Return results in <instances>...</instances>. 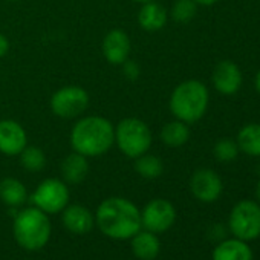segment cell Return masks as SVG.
<instances>
[{
    "instance_id": "6da1fadb",
    "label": "cell",
    "mask_w": 260,
    "mask_h": 260,
    "mask_svg": "<svg viewBox=\"0 0 260 260\" xmlns=\"http://www.w3.org/2000/svg\"><path fill=\"white\" fill-rule=\"evenodd\" d=\"M95 223L110 239H132L141 230V211L128 199L118 196L109 198L98 205Z\"/></svg>"
},
{
    "instance_id": "7a4b0ae2",
    "label": "cell",
    "mask_w": 260,
    "mask_h": 260,
    "mask_svg": "<svg viewBox=\"0 0 260 260\" xmlns=\"http://www.w3.org/2000/svg\"><path fill=\"white\" fill-rule=\"evenodd\" d=\"M115 143V128L103 116H86L80 119L71 132V146L74 152L92 158L104 155Z\"/></svg>"
},
{
    "instance_id": "3957f363",
    "label": "cell",
    "mask_w": 260,
    "mask_h": 260,
    "mask_svg": "<svg viewBox=\"0 0 260 260\" xmlns=\"http://www.w3.org/2000/svg\"><path fill=\"white\" fill-rule=\"evenodd\" d=\"M51 220L46 213L37 207H29L16 214L13 234L17 243L26 251L42 249L51 237Z\"/></svg>"
},
{
    "instance_id": "277c9868",
    "label": "cell",
    "mask_w": 260,
    "mask_h": 260,
    "mask_svg": "<svg viewBox=\"0 0 260 260\" xmlns=\"http://www.w3.org/2000/svg\"><path fill=\"white\" fill-rule=\"evenodd\" d=\"M208 89L198 80H187L175 87L170 96L172 113L185 124L199 121L208 107Z\"/></svg>"
},
{
    "instance_id": "5b68a950",
    "label": "cell",
    "mask_w": 260,
    "mask_h": 260,
    "mask_svg": "<svg viewBox=\"0 0 260 260\" xmlns=\"http://www.w3.org/2000/svg\"><path fill=\"white\" fill-rule=\"evenodd\" d=\"M115 143L127 158H138L149 152L152 146V132L149 125L138 118H125L116 124Z\"/></svg>"
},
{
    "instance_id": "8992f818",
    "label": "cell",
    "mask_w": 260,
    "mask_h": 260,
    "mask_svg": "<svg viewBox=\"0 0 260 260\" xmlns=\"http://www.w3.org/2000/svg\"><path fill=\"white\" fill-rule=\"evenodd\" d=\"M228 228L236 239L249 242L260 236V205L254 201H240L230 213Z\"/></svg>"
},
{
    "instance_id": "52a82bcc",
    "label": "cell",
    "mask_w": 260,
    "mask_h": 260,
    "mask_svg": "<svg viewBox=\"0 0 260 260\" xmlns=\"http://www.w3.org/2000/svg\"><path fill=\"white\" fill-rule=\"evenodd\" d=\"M34 207L46 214H57L63 211L69 204L68 185L55 178L45 179L32 193L31 198Z\"/></svg>"
},
{
    "instance_id": "ba28073f",
    "label": "cell",
    "mask_w": 260,
    "mask_h": 260,
    "mask_svg": "<svg viewBox=\"0 0 260 260\" xmlns=\"http://www.w3.org/2000/svg\"><path fill=\"white\" fill-rule=\"evenodd\" d=\"M89 106V93L80 86H66L58 89L51 98V109L60 118L80 116Z\"/></svg>"
},
{
    "instance_id": "9c48e42d",
    "label": "cell",
    "mask_w": 260,
    "mask_h": 260,
    "mask_svg": "<svg viewBox=\"0 0 260 260\" xmlns=\"http://www.w3.org/2000/svg\"><path fill=\"white\" fill-rule=\"evenodd\" d=\"M176 220V210L167 199H153L141 211V228L155 234L166 233Z\"/></svg>"
},
{
    "instance_id": "30bf717a",
    "label": "cell",
    "mask_w": 260,
    "mask_h": 260,
    "mask_svg": "<svg viewBox=\"0 0 260 260\" xmlns=\"http://www.w3.org/2000/svg\"><path fill=\"white\" fill-rule=\"evenodd\" d=\"M190 188L193 196L205 204L214 202L222 193V181L219 175L210 169L196 170L190 179Z\"/></svg>"
},
{
    "instance_id": "8fae6325",
    "label": "cell",
    "mask_w": 260,
    "mask_h": 260,
    "mask_svg": "<svg viewBox=\"0 0 260 260\" xmlns=\"http://www.w3.org/2000/svg\"><path fill=\"white\" fill-rule=\"evenodd\" d=\"M28 146V137L22 124L14 119L0 121V152L7 156H16Z\"/></svg>"
},
{
    "instance_id": "7c38bea8",
    "label": "cell",
    "mask_w": 260,
    "mask_h": 260,
    "mask_svg": "<svg viewBox=\"0 0 260 260\" xmlns=\"http://www.w3.org/2000/svg\"><path fill=\"white\" fill-rule=\"evenodd\" d=\"M130 39L121 29H112L106 34L103 40V54L110 64H124L130 55Z\"/></svg>"
},
{
    "instance_id": "4fadbf2b",
    "label": "cell",
    "mask_w": 260,
    "mask_h": 260,
    "mask_svg": "<svg viewBox=\"0 0 260 260\" xmlns=\"http://www.w3.org/2000/svg\"><path fill=\"white\" fill-rule=\"evenodd\" d=\"M213 84L217 92L223 95H233L242 84V72L239 66L230 60L217 63L213 71Z\"/></svg>"
},
{
    "instance_id": "5bb4252c",
    "label": "cell",
    "mask_w": 260,
    "mask_h": 260,
    "mask_svg": "<svg viewBox=\"0 0 260 260\" xmlns=\"http://www.w3.org/2000/svg\"><path fill=\"white\" fill-rule=\"evenodd\" d=\"M61 222L64 225V228L69 233L74 234H86L89 233L93 225H95V216L83 205L74 204V205H68L63 210L61 214Z\"/></svg>"
},
{
    "instance_id": "9a60e30c",
    "label": "cell",
    "mask_w": 260,
    "mask_h": 260,
    "mask_svg": "<svg viewBox=\"0 0 260 260\" xmlns=\"http://www.w3.org/2000/svg\"><path fill=\"white\" fill-rule=\"evenodd\" d=\"M213 260H252V249L245 240L228 239L220 242L211 254Z\"/></svg>"
},
{
    "instance_id": "2e32d148",
    "label": "cell",
    "mask_w": 260,
    "mask_h": 260,
    "mask_svg": "<svg viewBox=\"0 0 260 260\" xmlns=\"http://www.w3.org/2000/svg\"><path fill=\"white\" fill-rule=\"evenodd\" d=\"M130 245H132V252L135 257L141 260H153L158 257L161 251V243L159 239L155 233L152 231H138L132 239H130Z\"/></svg>"
},
{
    "instance_id": "e0dca14e",
    "label": "cell",
    "mask_w": 260,
    "mask_h": 260,
    "mask_svg": "<svg viewBox=\"0 0 260 260\" xmlns=\"http://www.w3.org/2000/svg\"><path fill=\"white\" fill-rule=\"evenodd\" d=\"M138 23L144 31L153 32L159 31L166 26L167 23V11L162 5L153 2L143 4V8L140 10L138 14Z\"/></svg>"
},
{
    "instance_id": "ac0fdd59",
    "label": "cell",
    "mask_w": 260,
    "mask_h": 260,
    "mask_svg": "<svg viewBox=\"0 0 260 260\" xmlns=\"http://www.w3.org/2000/svg\"><path fill=\"white\" fill-rule=\"evenodd\" d=\"M89 173V162L87 158L74 152L66 156L61 162V175L63 179L69 184H81Z\"/></svg>"
},
{
    "instance_id": "d6986e66",
    "label": "cell",
    "mask_w": 260,
    "mask_h": 260,
    "mask_svg": "<svg viewBox=\"0 0 260 260\" xmlns=\"http://www.w3.org/2000/svg\"><path fill=\"white\" fill-rule=\"evenodd\" d=\"M0 199L8 207H20L28 199L26 187L16 178H5L0 182Z\"/></svg>"
},
{
    "instance_id": "ffe728a7",
    "label": "cell",
    "mask_w": 260,
    "mask_h": 260,
    "mask_svg": "<svg viewBox=\"0 0 260 260\" xmlns=\"http://www.w3.org/2000/svg\"><path fill=\"white\" fill-rule=\"evenodd\" d=\"M239 150L249 156H260V124H246L237 135Z\"/></svg>"
},
{
    "instance_id": "44dd1931",
    "label": "cell",
    "mask_w": 260,
    "mask_h": 260,
    "mask_svg": "<svg viewBox=\"0 0 260 260\" xmlns=\"http://www.w3.org/2000/svg\"><path fill=\"white\" fill-rule=\"evenodd\" d=\"M190 138V128L184 121H172L167 122L161 130V140L169 147H181Z\"/></svg>"
},
{
    "instance_id": "7402d4cb",
    "label": "cell",
    "mask_w": 260,
    "mask_h": 260,
    "mask_svg": "<svg viewBox=\"0 0 260 260\" xmlns=\"http://www.w3.org/2000/svg\"><path fill=\"white\" fill-rule=\"evenodd\" d=\"M135 170L140 176H143L146 179H155L162 175L164 164L158 156L144 153V155L135 158Z\"/></svg>"
},
{
    "instance_id": "603a6c76",
    "label": "cell",
    "mask_w": 260,
    "mask_h": 260,
    "mask_svg": "<svg viewBox=\"0 0 260 260\" xmlns=\"http://www.w3.org/2000/svg\"><path fill=\"white\" fill-rule=\"evenodd\" d=\"M20 164L28 172H42L46 166V156L42 149L34 146H26L20 153Z\"/></svg>"
},
{
    "instance_id": "cb8c5ba5",
    "label": "cell",
    "mask_w": 260,
    "mask_h": 260,
    "mask_svg": "<svg viewBox=\"0 0 260 260\" xmlns=\"http://www.w3.org/2000/svg\"><path fill=\"white\" fill-rule=\"evenodd\" d=\"M198 5L194 0H176L172 8V17L179 23H187L196 16Z\"/></svg>"
},
{
    "instance_id": "d4e9b609",
    "label": "cell",
    "mask_w": 260,
    "mask_h": 260,
    "mask_svg": "<svg viewBox=\"0 0 260 260\" xmlns=\"http://www.w3.org/2000/svg\"><path fill=\"white\" fill-rule=\"evenodd\" d=\"M237 155H239V146H237V143H234L231 140H220L214 146V156L220 162L234 161L237 158Z\"/></svg>"
},
{
    "instance_id": "484cf974",
    "label": "cell",
    "mask_w": 260,
    "mask_h": 260,
    "mask_svg": "<svg viewBox=\"0 0 260 260\" xmlns=\"http://www.w3.org/2000/svg\"><path fill=\"white\" fill-rule=\"evenodd\" d=\"M8 51H10V42L4 34H0V58L5 57Z\"/></svg>"
},
{
    "instance_id": "4316f807",
    "label": "cell",
    "mask_w": 260,
    "mask_h": 260,
    "mask_svg": "<svg viewBox=\"0 0 260 260\" xmlns=\"http://www.w3.org/2000/svg\"><path fill=\"white\" fill-rule=\"evenodd\" d=\"M196 2V5H202V7H211V5H214L217 0H194Z\"/></svg>"
},
{
    "instance_id": "83f0119b",
    "label": "cell",
    "mask_w": 260,
    "mask_h": 260,
    "mask_svg": "<svg viewBox=\"0 0 260 260\" xmlns=\"http://www.w3.org/2000/svg\"><path fill=\"white\" fill-rule=\"evenodd\" d=\"M255 89H257L258 93H260V71H258L257 75H255Z\"/></svg>"
},
{
    "instance_id": "f1b7e54d",
    "label": "cell",
    "mask_w": 260,
    "mask_h": 260,
    "mask_svg": "<svg viewBox=\"0 0 260 260\" xmlns=\"http://www.w3.org/2000/svg\"><path fill=\"white\" fill-rule=\"evenodd\" d=\"M134 2H140V4H147V2H153V0H134Z\"/></svg>"
},
{
    "instance_id": "f546056e",
    "label": "cell",
    "mask_w": 260,
    "mask_h": 260,
    "mask_svg": "<svg viewBox=\"0 0 260 260\" xmlns=\"http://www.w3.org/2000/svg\"><path fill=\"white\" fill-rule=\"evenodd\" d=\"M257 198H258V202H260V182L257 185Z\"/></svg>"
},
{
    "instance_id": "4dcf8cb0",
    "label": "cell",
    "mask_w": 260,
    "mask_h": 260,
    "mask_svg": "<svg viewBox=\"0 0 260 260\" xmlns=\"http://www.w3.org/2000/svg\"><path fill=\"white\" fill-rule=\"evenodd\" d=\"M11 2H17V0H11Z\"/></svg>"
}]
</instances>
